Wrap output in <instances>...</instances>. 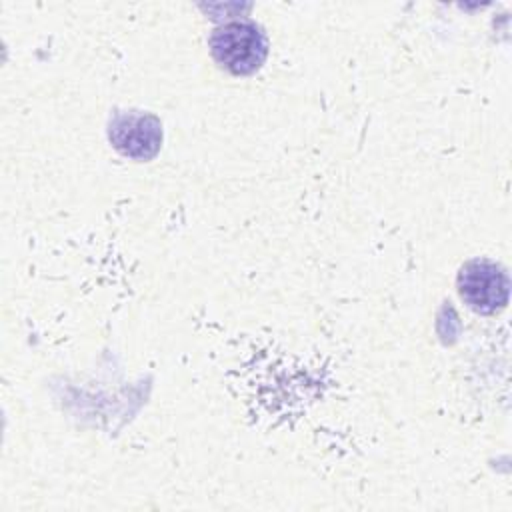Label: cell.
Here are the masks:
<instances>
[{
	"label": "cell",
	"mask_w": 512,
	"mask_h": 512,
	"mask_svg": "<svg viewBox=\"0 0 512 512\" xmlns=\"http://www.w3.org/2000/svg\"><path fill=\"white\" fill-rule=\"evenodd\" d=\"M110 140L118 152L136 160L152 158L162 140L160 122L152 114L122 112L110 124Z\"/></svg>",
	"instance_id": "obj_3"
},
{
	"label": "cell",
	"mask_w": 512,
	"mask_h": 512,
	"mask_svg": "<svg viewBox=\"0 0 512 512\" xmlns=\"http://www.w3.org/2000/svg\"><path fill=\"white\" fill-rule=\"evenodd\" d=\"M214 62L234 76L254 74L268 56L264 30L252 20H228L218 24L208 38Z\"/></svg>",
	"instance_id": "obj_1"
},
{
	"label": "cell",
	"mask_w": 512,
	"mask_h": 512,
	"mask_svg": "<svg viewBox=\"0 0 512 512\" xmlns=\"http://www.w3.org/2000/svg\"><path fill=\"white\" fill-rule=\"evenodd\" d=\"M460 298L480 314H494L508 304L510 278L508 272L486 258L468 260L458 272Z\"/></svg>",
	"instance_id": "obj_2"
}]
</instances>
